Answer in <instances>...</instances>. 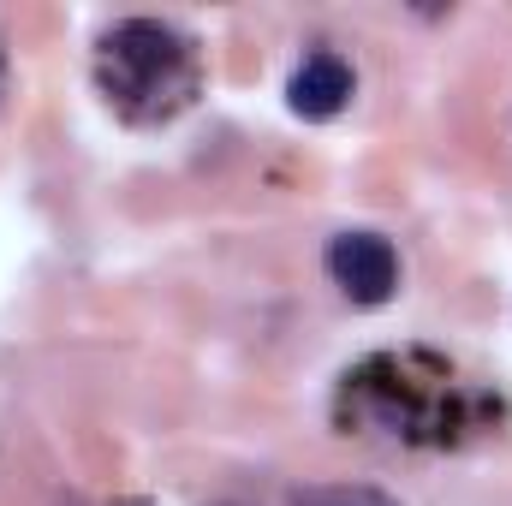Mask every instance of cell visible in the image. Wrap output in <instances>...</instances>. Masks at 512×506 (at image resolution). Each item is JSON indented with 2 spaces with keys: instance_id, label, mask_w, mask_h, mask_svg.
Listing matches in <instances>:
<instances>
[{
  "instance_id": "cell-3",
  "label": "cell",
  "mask_w": 512,
  "mask_h": 506,
  "mask_svg": "<svg viewBox=\"0 0 512 506\" xmlns=\"http://www.w3.org/2000/svg\"><path fill=\"white\" fill-rule=\"evenodd\" d=\"M286 102L298 120H334L346 102H352V66L340 54H310L292 84H286Z\"/></svg>"
},
{
  "instance_id": "cell-4",
  "label": "cell",
  "mask_w": 512,
  "mask_h": 506,
  "mask_svg": "<svg viewBox=\"0 0 512 506\" xmlns=\"http://www.w3.org/2000/svg\"><path fill=\"white\" fill-rule=\"evenodd\" d=\"M292 506H399L382 489H364V483H316V489H298Z\"/></svg>"
},
{
  "instance_id": "cell-2",
  "label": "cell",
  "mask_w": 512,
  "mask_h": 506,
  "mask_svg": "<svg viewBox=\"0 0 512 506\" xmlns=\"http://www.w3.org/2000/svg\"><path fill=\"white\" fill-rule=\"evenodd\" d=\"M328 274L352 304H387L399 286V256L382 233H340L328 245Z\"/></svg>"
},
{
  "instance_id": "cell-1",
  "label": "cell",
  "mask_w": 512,
  "mask_h": 506,
  "mask_svg": "<svg viewBox=\"0 0 512 506\" xmlns=\"http://www.w3.org/2000/svg\"><path fill=\"white\" fill-rule=\"evenodd\" d=\"M102 84L137 120L167 114L191 90V42L167 24H155V18L114 24L102 36Z\"/></svg>"
},
{
  "instance_id": "cell-5",
  "label": "cell",
  "mask_w": 512,
  "mask_h": 506,
  "mask_svg": "<svg viewBox=\"0 0 512 506\" xmlns=\"http://www.w3.org/2000/svg\"><path fill=\"white\" fill-rule=\"evenodd\" d=\"M221 506H239V501H221Z\"/></svg>"
},
{
  "instance_id": "cell-6",
  "label": "cell",
  "mask_w": 512,
  "mask_h": 506,
  "mask_svg": "<svg viewBox=\"0 0 512 506\" xmlns=\"http://www.w3.org/2000/svg\"><path fill=\"white\" fill-rule=\"evenodd\" d=\"M126 506H143V501H126Z\"/></svg>"
}]
</instances>
